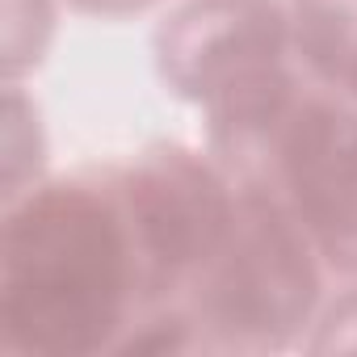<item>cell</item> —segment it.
Segmentation results:
<instances>
[{"instance_id": "obj_3", "label": "cell", "mask_w": 357, "mask_h": 357, "mask_svg": "<svg viewBox=\"0 0 357 357\" xmlns=\"http://www.w3.org/2000/svg\"><path fill=\"white\" fill-rule=\"evenodd\" d=\"M143 198V219H147V236L151 244L168 257H181L198 244H206L219 231V198L206 185V176H194L185 168H168L155 181H147Z\"/></svg>"}, {"instance_id": "obj_2", "label": "cell", "mask_w": 357, "mask_h": 357, "mask_svg": "<svg viewBox=\"0 0 357 357\" xmlns=\"http://www.w3.org/2000/svg\"><path fill=\"white\" fill-rule=\"evenodd\" d=\"M290 172L328 244L357 261V126H349V118L311 114L294 130Z\"/></svg>"}, {"instance_id": "obj_1", "label": "cell", "mask_w": 357, "mask_h": 357, "mask_svg": "<svg viewBox=\"0 0 357 357\" xmlns=\"http://www.w3.org/2000/svg\"><path fill=\"white\" fill-rule=\"evenodd\" d=\"M118 236L89 198L55 194L9 236V324L38 349L93 344L118 307Z\"/></svg>"}]
</instances>
